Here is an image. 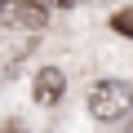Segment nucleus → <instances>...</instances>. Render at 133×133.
<instances>
[{
    "label": "nucleus",
    "instance_id": "obj_1",
    "mask_svg": "<svg viewBox=\"0 0 133 133\" xmlns=\"http://www.w3.org/2000/svg\"><path fill=\"white\" fill-rule=\"evenodd\" d=\"M89 115L102 124H120L133 115V84L129 80H98L89 89Z\"/></svg>",
    "mask_w": 133,
    "mask_h": 133
},
{
    "label": "nucleus",
    "instance_id": "obj_3",
    "mask_svg": "<svg viewBox=\"0 0 133 133\" xmlns=\"http://www.w3.org/2000/svg\"><path fill=\"white\" fill-rule=\"evenodd\" d=\"M62 93H66V76L58 71V66H40V71L31 76V98H36L40 107L62 102Z\"/></svg>",
    "mask_w": 133,
    "mask_h": 133
},
{
    "label": "nucleus",
    "instance_id": "obj_6",
    "mask_svg": "<svg viewBox=\"0 0 133 133\" xmlns=\"http://www.w3.org/2000/svg\"><path fill=\"white\" fill-rule=\"evenodd\" d=\"M49 5H62V9H76L80 0H49Z\"/></svg>",
    "mask_w": 133,
    "mask_h": 133
},
{
    "label": "nucleus",
    "instance_id": "obj_4",
    "mask_svg": "<svg viewBox=\"0 0 133 133\" xmlns=\"http://www.w3.org/2000/svg\"><path fill=\"white\" fill-rule=\"evenodd\" d=\"M111 31H120V36H133V5H129V9H120V14L111 18Z\"/></svg>",
    "mask_w": 133,
    "mask_h": 133
},
{
    "label": "nucleus",
    "instance_id": "obj_5",
    "mask_svg": "<svg viewBox=\"0 0 133 133\" xmlns=\"http://www.w3.org/2000/svg\"><path fill=\"white\" fill-rule=\"evenodd\" d=\"M0 133H27L22 120H0Z\"/></svg>",
    "mask_w": 133,
    "mask_h": 133
},
{
    "label": "nucleus",
    "instance_id": "obj_2",
    "mask_svg": "<svg viewBox=\"0 0 133 133\" xmlns=\"http://www.w3.org/2000/svg\"><path fill=\"white\" fill-rule=\"evenodd\" d=\"M49 22L44 0H0V27H14V31H40Z\"/></svg>",
    "mask_w": 133,
    "mask_h": 133
}]
</instances>
